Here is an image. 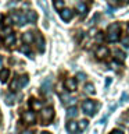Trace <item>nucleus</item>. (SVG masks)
<instances>
[{
    "instance_id": "obj_29",
    "label": "nucleus",
    "mask_w": 129,
    "mask_h": 134,
    "mask_svg": "<svg viewBox=\"0 0 129 134\" xmlns=\"http://www.w3.org/2000/svg\"><path fill=\"white\" fill-rule=\"evenodd\" d=\"M122 43H124V46H125V48H129V36H128V38H124Z\"/></svg>"
},
{
    "instance_id": "obj_26",
    "label": "nucleus",
    "mask_w": 129,
    "mask_h": 134,
    "mask_svg": "<svg viewBox=\"0 0 129 134\" xmlns=\"http://www.w3.org/2000/svg\"><path fill=\"white\" fill-rule=\"evenodd\" d=\"M87 124H89V123H87V120H82V121H79V129H81V130H85V129L87 127Z\"/></svg>"
},
{
    "instance_id": "obj_32",
    "label": "nucleus",
    "mask_w": 129,
    "mask_h": 134,
    "mask_svg": "<svg viewBox=\"0 0 129 134\" xmlns=\"http://www.w3.org/2000/svg\"><path fill=\"white\" fill-rule=\"evenodd\" d=\"M111 134H124V133L121 131V130H112V131H111Z\"/></svg>"
},
{
    "instance_id": "obj_21",
    "label": "nucleus",
    "mask_w": 129,
    "mask_h": 134,
    "mask_svg": "<svg viewBox=\"0 0 129 134\" xmlns=\"http://www.w3.org/2000/svg\"><path fill=\"white\" fill-rule=\"evenodd\" d=\"M114 54H115V57L118 59V60H124V59L126 57V56H125V53L122 52V50H119V49H115L114 50Z\"/></svg>"
},
{
    "instance_id": "obj_7",
    "label": "nucleus",
    "mask_w": 129,
    "mask_h": 134,
    "mask_svg": "<svg viewBox=\"0 0 129 134\" xmlns=\"http://www.w3.org/2000/svg\"><path fill=\"white\" fill-rule=\"evenodd\" d=\"M60 17H61L62 21H69L74 17V11L71 10V8H64V10L60 11Z\"/></svg>"
},
{
    "instance_id": "obj_1",
    "label": "nucleus",
    "mask_w": 129,
    "mask_h": 134,
    "mask_svg": "<svg viewBox=\"0 0 129 134\" xmlns=\"http://www.w3.org/2000/svg\"><path fill=\"white\" fill-rule=\"evenodd\" d=\"M119 24L115 23V24H111L108 27V34H107V41L108 42H117L119 39Z\"/></svg>"
},
{
    "instance_id": "obj_18",
    "label": "nucleus",
    "mask_w": 129,
    "mask_h": 134,
    "mask_svg": "<svg viewBox=\"0 0 129 134\" xmlns=\"http://www.w3.org/2000/svg\"><path fill=\"white\" fill-rule=\"evenodd\" d=\"M22 41L25 43H32L33 42V34L32 32H25L22 35Z\"/></svg>"
},
{
    "instance_id": "obj_23",
    "label": "nucleus",
    "mask_w": 129,
    "mask_h": 134,
    "mask_svg": "<svg viewBox=\"0 0 129 134\" xmlns=\"http://www.w3.org/2000/svg\"><path fill=\"white\" fill-rule=\"evenodd\" d=\"M10 90L15 91V90H20V85H18V78H14L10 84Z\"/></svg>"
},
{
    "instance_id": "obj_5",
    "label": "nucleus",
    "mask_w": 129,
    "mask_h": 134,
    "mask_svg": "<svg viewBox=\"0 0 129 134\" xmlns=\"http://www.w3.org/2000/svg\"><path fill=\"white\" fill-rule=\"evenodd\" d=\"M22 120H24V123H27V124H35V121H36L35 112H33V110L24 112L22 113Z\"/></svg>"
},
{
    "instance_id": "obj_13",
    "label": "nucleus",
    "mask_w": 129,
    "mask_h": 134,
    "mask_svg": "<svg viewBox=\"0 0 129 134\" xmlns=\"http://www.w3.org/2000/svg\"><path fill=\"white\" fill-rule=\"evenodd\" d=\"M76 10H78L79 14H82V17H85L87 14V6L85 3H78L76 4Z\"/></svg>"
},
{
    "instance_id": "obj_3",
    "label": "nucleus",
    "mask_w": 129,
    "mask_h": 134,
    "mask_svg": "<svg viewBox=\"0 0 129 134\" xmlns=\"http://www.w3.org/2000/svg\"><path fill=\"white\" fill-rule=\"evenodd\" d=\"M11 20H14V23L17 25H20V27H22V25H25L28 23V20H27V14H24V13H21V11H14L11 14Z\"/></svg>"
},
{
    "instance_id": "obj_9",
    "label": "nucleus",
    "mask_w": 129,
    "mask_h": 134,
    "mask_svg": "<svg viewBox=\"0 0 129 134\" xmlns=\"http://www.w3.org/2000/svg\"><path fill=\"white\" fill-rule=\"evenodd\" d=\"M35 41H36V45H37V49H39V52H44V39H43V36H42V34L36 32Z\"/></svg>"
},
{
    "instance_id": "obj_28",
    "label": "nucleus",
    "mask_w": 129,
    "mask_h": 134,
    "mask_svg": "<svg viewBox=\"0 0 129 134\" xmlns=\"http://www.w3.org/2000/svg\"><path fill=\"white\" fill-rule=\"evenodd\" d=\"M76 78L79 80V81H85V80H86V74H83V73H78Z\"/></svg>"
},
{
    "instance_id": "obj_35",
    "label": "nucleus",
    "mask_w": 129,
    "mask_h": 134,
    "mask_svg": "<svg viewBox=\"0 0 129 134\" xmlns=\"http://www.w3.org/2000/svg\"><path fill=\"white\" fill-rule=\"evenodd\" d=\"M2 63H3V59L0 57V67H2Z\"/></svg>"
},
{
    "instance_id": "obj_30",
    "label": "nucleus",
    "mask_w": 129,
    "mask_h": 134,
    "mask_svg": "<svg viewBox=\"0 0 129 134\" xmlns=\"http://www.w3.org/2000/svg\"><path fill=\"white\" fill-rule=\"evenodd\" d=\"M126 99H128V94H125V92H124V94L121 95V103H122V102H125Z\"/></svg>"
},
{
    "instance_id": "obj_19",
    "label": "nucleus",
    "mask_w": 129,
    "mask_h": 134,
    "mask_svg": "<svg viewBox=\"0 0 129 134\" xmlns=\"http://www.w3.org/2000/svg\"><path fill=\"white\" fill-rule=\"evenodd\" d=\"M4 43L8 45V46H12V45H14V43H15V35H14V34H10L8 36H6Z\"/></svg>"
},
{
    "instance_id": "obj_31",
    "label": "nucleus",
    "mask_w": 129,
    "mask_h": 134,
    "mask_svg": "<svg viewBox=\"0 0 129 134\" xmlns=\"http://www.w3.org/2000/svg\"><path fill=\"white\" fill-rule=\"evenodd\" d=\"M110 66L112 67V69H118V64H117L115 62H111V63H110Z\"/></svg>"
},
{
    "instance_id": "obj_25",
    "label": "nucleus",
    "mask_w": 129,
    "mask_h": 134,
    "mask_svg": "<svg viewBox=\"0 0 129 134\" xmlns=\"http://www.w3.org/2000/svg\"><path fill=\"white\" fill-rule=\"evenodd\" d=\"M21 52H24V53H28V56H29V57H32V53H31V50H29L28 45L22 46V48H21Z\"/></svg>"
},
{
    "instance_id": "obj_8",
    "label": "nucleus",
    "mask_w": 129,
    "mask_h": 134,
    "mask_svg": "<svg viewBox=\"0 0 129 134\" xmlns=\"http://www.w3.org/2000/svg\"><path fill=\"white\" fill-rule=\"evenodd\" d=\"M78 130H79V124L76 123V121L69 120L68 123H67V131H68L69 134H76Z\"/></svg>"
},
{
    "instance_id": "obj_36",
    "label": "nucleus",
    "mask_w": 129,
    "mask_h": 134,
    "mask_svg": "<svg viewBox=\"0 0 129 134\" xmlns=\"http://www.w3.org/2000/svg\"><path fill=\"white\" fill-rule=\"evenodd\" d=\"M40 134H50V133H47V131H43V133H40Z\"/></svg>"
},
{
    "instance_id": "obj_10",
    "label": "nucleus",
    "mask_w": 129,
    "mask_h": 134,
    "mask_svg": "<svg viewBox=\"0 0 129 134\" xmlns=\"http://www.w3.org/2000/svg\"><path fill=\"white\" fill-rule=\"evenodd\" d=\"M96 56H97L99 59H104L108 56V49L106 48V46H99L97 49H96Z\"/></svg>"
},
{
    "instance_id": "obj_11",
    "label": "nucleus",
    "mask_w": 129,
    "mask_h": 134,
    "mask_svg": "<svg viewBox=\"0 0 129 134\" xmlns=\"http://www.w3.org/2000/svg\"><path fill=\"white\" fill-rule=\"evenodd\" d=\"M50 90H51V80H50V78H46L44 81L42 82V92L47 95L49 92H50Z\"/></svg>"
},
{
    "instance_id": "obj_33",
    "label": "nucleus",
    "mask_w": 129,
    "mask_h": 134,
    "mask_svg": "<svg viewBox=\"0 0 129 134\" xmlns=\"http://www.w3.org/2000/svg\"><path fill=\"white\" fill-rule=\"evenodd\" d=\"M110 84H111V78H107V80H106V87H108Z\"/></svg>"
},
{
    "instance_id": "obj_34",
    "label": "nucleus",
    "mask_w": 129,
    "mask_h": 134,
    "mask_svg": "<svg viewBox=\"0 0 129 134\" xmlns=\"http://www.w3.org/2000/svg\"><path fill=\"white\" fill-rule=\"evenodd\" d=\"M22 134H33V131H31V130H25Z\"/></svg>"
},
{
    "instance_id": "obj_24",
    "label": "nucleus",
    "mask_w": 129,
    "mask_h": 134,
    "mask_svg": "<svg viewBox=\"0 0 129 134\" xmlns=\"http://www.w3.org/2000/svg\"><path fill=\"white\" fill-rule=\"evenodd\" d=\"M85 91L87 92V94H92V95H93L94 94V85H93V84H86V87H85Z\"/></svg>"
},
{
    "instance_id": "obj_20",
    "label": "nucleus",
    "mask_w": 129,
    "mask_h": 134,
    "mask_svg": "<svg viewBox=\"0 0 129 134\" xmlns=\"http://www.w3.org/2000/svg\"><path fill=\"white\" fill-rule=\"evenodd\" d=\"M28 81H29V78H28V75H27V74L22 75L21 78H18V85H20V88H24V87L28 84Z\"/></svg>"
},
{
    "instance_id": "obj_17",
    "label": "nucleus",
    "mask_w": 129,
    "mask_h": 134,
    "mask_svg": "<svg viewBox=\"0 0 129 134\" xmlns=\"http://www.w3.org/2000/svg\"><path fill=\"white\" fill-rule=\"evenodd\" d=\"M31 108H32V110H40L42 109V102L40 100H36V99H31Z\"/></svg>"
},
{
    "instance_id": "obj_16",
    "label": "nucleus",
    "mask_w": 129,
    "mask_h": 134,
    "mask_svg": "<svg viewBox=\"0 0 129 134\" xmlns=\"http://www.w3.org/2000/svg\"><path fill=\"white\" fill-rule=\"evenodd\" d=\"M76 115H78V109H76V108H75V106L68 108V110H67V117H68V119L76 117Z\"/></svg>"
},
{
    "instance_id": "obj_6",
    "label": "nucleus",
    "mask_w": 129,
    "mask_h": 134,
    "mask_svg": "<svg viewBox=\"0 0 129 134\" xmlns=\"http://www.w3.org/2000/svg\"><path fill=\"white\" fill-rule=\"evenodd\" d=\"M64 84H65V88L68 91H71V92L76 91V88H78V82H76L75 78H67Z\"/></svg>"
},
{
    "instance_id": "obj_27",
    "label": "nucleus",
    "mask_w": 129,
    "mask_h": 134,
    "mask_svg": "<svg viewBox=\"0 0 129 134\" xmlns=\"http://www.w3.org/2000/svg\"><path fill=\"white\" fill-rule=\"evenodd\" d=\"M122 120L125 121L124 124H126L128 127H129V113H126V115H124V116H122Z\"/></svg>"
},
{
    "instance_id": "obj_14",
    "label": "nucleus",
    "mask_w": 129,
    "mask_h": 134,
    "mask_svg": "<svg viewBox=\"0 0 129 134\" xmlns=\"http://www.w3.org/2000/svg\"><path fill=\"white\" fill-rule=\"evenodd\" d=\"M8 77H10V70L8 69H3L2 71H0V81L2 82H6Z\"/></svg>"
},
{
    "instance_id": "obj_37",
    "label": "nucleus",
    "mask_w": 129,
    "mask_h": 134,
    "mask_svg": "<svg viewBox=\"0 0 129 134\" xmlns=\"http://www.w3.org/2000/svg\"><path fill=\"white\" fill-rule=\"evenodd\" d=\"M126 29H128V34H129V24H128V28Z\"/></svg>"
},
{
    "instance_id": "obj_12",
    "label": "nucleus",
    "mask_w": 129,
    "mask_h": 134,
    "mask_svg": "<svg viewBox=\"0 0 129 134\" xmlns=\"http://www.w3.org/2000/svg\"><path fill=\"white\" fill-rule=\"evenodd\" d=\"M27 20H28V23L35 24L37 21V14L33 10H29V11H27Z\"/></svg>"
},
{
    "instance_id": "obj_4",
    "label": "nucleus",
    "mask_w": 129,
    "mask_h": 134,
    "mask_svg": "<svg viewBox=\"0 0 129 134\" xmlns=\"http://www.w3.org/2000/svg\"><path fill=\"white\" fill-rule=\"evenodd\" d=\"M40 116H42V121H43V124H49V121H51L53 117H54V109L53 108L42 109Z\"/></svg>"
},
{
    "instance_id": "obj_15",
    "label": "nucleus",
    "mask_w": 129,
    "mask_h": 134,
    "mask_svg": "<svg viewBox=\"0 0 129 134\" xmlns=\"http://www.w3.org/2000/svg\"><path fill=\"white\" fill-rule=\"evenodd\" d=\"M15 99H17V96L11 92V94L6 95V100H4V102H6V105H8V106H11V105L15 103Z\"/></svg>"
},
{
    "instance_id": "obj_22",
    "label": "nucleus",
    "mask_w": 129,
    "mask_h": 134,
    "mask_svg": "<svg viewBox=\"0 0 129 134\" xmlns=\"http://www.w3.org/2000/svg\"><path fill=\"white\" fill-rule=\"evenodd\" d=\"M54 7L60 11L64 10V0H56V2H54Z\"/></svg>"
},
{
    "instance_id": "obj_2",
    "label": "nucleus",
    "mask_w": 129,
    "mask_h": 134,
    "mask_svg": "<svg viewBox=\"0 0 129 134\" xmlns=\"http://www.w3.org/2000/svg\"><path fill=\"white\" fill-rule=\"evenodd\" d=\"M82 110H83V113H86L87 116H93L96 113V103L93 102V100H90V99L83 100Z\"/></svg>"
}]
</instances>
